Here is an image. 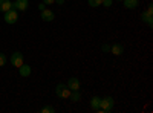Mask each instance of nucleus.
Returning a JSON list of instances; mask_svg holds the SVG:
<instances>
[{
	"mask_svg": "<svg viewBox=\"0 0 153 113\" xmlns=\"http://www.w3.org/2000/svg\"><path fill=\"white\" fill-rule=\"evenodd\" d=\"M113 107H115V99L112 96H106V98H101L100 109L97 112H100V113H109V112H112Z\"/></svg>",
	"mask_w": 153,
	"mask_h": 113,
	"instance_id": "nucleus-1",
	"label": "nucleus"
},
{
	"mask_svg": "<svg viewBox=\"0 0 153 113\" xmlns=\"http://www.w3.org/2000/svg\"><path fill=\"white\" fill-rule=\"evenodd\" d=\"M3 14H5V21H6L8 24L17 23V20H19V11H17V9L11 8V9H8L6 12H3Z\"/></svg>",
	"mask_w": 153,
	"mask_h": 113,
	"instance_id": "nucleus-2",
	"label": "nucleus"
},
{
	"mask_svg": "<svg viewBox=\"0 0 153 113\" xmlns=\"http://www.w3.org/2000/svg\"><path fill=\"white\" fill-rule=\"evenodd\" d=\"M71 89L68 86H65V84H58L57 86V96L58 98H63V99H68L69 96H71Z\"/></svg>",
	"mask_w": 153,
	"mask_h": 113,
	"instance_id": "nucleus-3",
	"label": "nucleus"
},
{
	"mask_svg": "<svg viewBox=\"0 0 153 113\" xmlns=\"http://www.w3.org/2000/svg\"><path fill=\"white\" fill-rule=\"evenodd\" d=\"M143 21H146L150 28L153 26V6L152 5H149L147 9L143 12Z\"/></svg>",
	"mask_w": 153,
	"mask_h": 113,
	"instance_id": "nucleus-4",
	"label": "nucleus"
},
{
	"mask_svg": "<svg viewBox=\"0 0 153 113\" xmlns=\"http://www.w3.org/2000/svg\"><path fill=\"white\" fill-rule=\"evenodd\" d=\"M9 61H11V64H12V66H16V67H20V66L23 64V55H22L20 52H14V54L11 55Z\"/></svg>",
	"mask_w": 153,
	"mask_h": 113,
	"instance_id": "nucleus-5",
	"label": "nucleus"
},
{
	"mask_svg": "<svg viewBox=\"0 0 153 113\" xmlns=\"http://www.w3.org/2000/svg\"><path fill=\"white\" fill-rule=\"evenodd\" d=\"M28 5H29V0H16V2L12 3V8L17 9V11H26Z\"/></svg>",
	"mask_w": 153,
	"mask_h": 113,
	"instance_id": "nucleus-6",
	"label": "nucleus"
},
{
	"mask_svg": "<svg viewBox=\"0 0 153 113\" xmlns=\"http://www.w3.org/2000/svg\"><path fill=\"white\" fill-rule=\"evenodd\" d=\"M55 18V14H54V11H51V9H43L42 11V20L43 21H52Z\"/></svg>",
	"mask_w": 153,
	"mask_h": 113,
	"instance_id": "nucleus-7",
	"label": "nucleus"
},
{
	"mask_svg": "<svg viewBox=\"0 0 153 113\" xmlns=\"http://www.w3.org/2000/svg\"><path fill=\"white\" fill-rule=\"evenodd\" d=\"M80 86H81V83H80L78 78H69L68 87H69L71 90H80Z\"/></svg>",
	"mask_w": 153,
	"mask_h": 113,
	"instance_id": "nucleus-8",
	"label": "nucleus"
},
{
	"mask_svg": "<svg viewBox=\"0 0 153 113\" xmlns=\"http://www.w3.org/2000/svg\"><path fill=\"white\" fill-rule=\"evenodd\" d=\"M19 72H20V75H22L23 78H26V77H29V75H31V66L23 63V64L19 67Z\"/></svg>",
	"mask_w": 153,
	"mask_h": 113,
	"instance_id": "nucleus-9",
	"label": "nucleus"
},
{
	"mask_svg": "<svg viewBox=\"0 0 153 113\" xmlns=\"http://www.w3.org/2000/svg\"><path fill=\"white\" fill-rule=\"evenodd\" d=\"M110 52H112L113 55H117V57H118V55H121V54L124 52V47H123L120 43H115V44L110 46Z\"/></svg>",
	"mask_w": 153,
	"mask_h": 113,
	"instance_id": "nucleus-10",
	"label": "nucleus"
},
{
	"mask_svg": "<svg viewBox=\"0 0 153 113\" xmlns=\"http://www.w3.org/2000/svg\"><path fill=\"white\" fill-rule=\"evenodd\" d=\"M11 8H12V2H11V0H0V12H6Z\"/></svg>",
	"mask_w": 153,
	"mask_h": 113,
	"instance_id": "nucleus-11",
	"label": "nucleus"
},
{
	"mask_svg": "<svg viewBox=\"0 0 153 113\" xmlns=\"http://www.w3.org/2000/svg\"><path fill=\"white\" fill-rule=\"evenodd\" d=\"M123 3H124V6H126L127 9H135V8H138V5H139L138 0H123Z\"/></svg>",
	"mask_w": 153,
	"mask_h": 113,
	"instance_id": "nucleus-12",
	"label": "nucleus"
},
{
	"mask_svg": "<svg viewBox=\"0 0 153 113\" xmlns=\"http://www.w3.org/2000/svg\"><path fill=\"white\" fill-rule=\"evenodd\" d=\"M71 101L72 103H78L80 101V99H81V95H80V90H72L71 92Z\"/></svg>",
	"mask_w": 153,
	"mask_h": 113,
	"instance_id": "nucleus-13",
	"label": "nucleus"
},
{
	"mask_svg": "<svg viewBox=\"0 0 153 113\" xmlns=\"http://www.w3.org/2000/svg\"><path fill=\"white\" fill-rule=\"evenodd\" d=\"M100 103H101V98H100V96H94V98L91 99V107H92L94 110H98V109H100Z\"/></svg>",
	"mask_w": 153,
	"mask_h": 113,
	"instance_id": "nucleus-14",
	"label": "nucleus"
},
{
	"mask_svg": "<svg viewBox=\"0 0 153 113\" xmlns=\"http://www.w3.org/2000/svg\"><path fill=\"white\" fill-rule=\"evenodd\" d=\"M101 3H103V0H89V6L92 8H98L101 6Z\"/></svg>",
	"mask_w": 153,
	"mask_h": 113,
	"instance_id": "nucleus-15",
	"label": "nucleus"
},
{
	"mask_svg": "<svg viewBox=\"0 0 153 113\" xmlns=\"http://www.w3.org/2000/svg\"><path fill=\"white\" fill-rule=\"evenodd\" d=\"M42 113H55V109L52 106H45L42 109Z\"/></svg>",
	"mask_w": 153,
	"mask_h": 113,
	"instance_id": "nucleus-16",
	"label": "nucleus"
},
{
	"mask_svg": "<svg viewBox=\"0 0 153 113\" xmlns=\"http://www.w3.org/2000/svg\"><path fill=\"white\" fill-rule=\"evenodd\" d=\"M6 61H8L6 55H5V54H0V67L5 66V64H6Z\"/></svg>",
	"mask_w": 153,
	"mask_h": 113,
	"instance_id": "nucleus-17",
	"label": "nucleus"
},
{
	"mask_svg": "<svg viewBox=\"0 0 153 113\" xmlns=\"http://www.w3.org/2000/svg\"><path fill=\"white\" fill-rule=\"evenodd\" d=\"M103 6H106V8H109V6H112V0H103V3H101Z\"/></svg>",
	"mask_w": 153,
	"mask_h": 113,
	"instance_id": "nucleus-18",
	"label": "nucleus"
},
{
	"mask_svg": "<svg viewBox=\"0 0 153 113\" xmlns=\"http://www.w3.org/2000/svg\"><path fill=\"white\" fill-rule=\"evenodd\" d=\"M103 52H110V44H103Z\"/></svg>",
	"mask_w": 153,
	"mask_h": 113,
	"instance_id": "nucleus-19",
	"label": "nucleus"
},
{
	"mask_svg": "<svg viewBox=\"0 0 153 113\" xmlns=\"http://www.w3.org/2000/svg\"><path fill=\"white\" fill-rule=\"evenodd\" d=\"M43 3H45V5H52V3H55V2H54V0H43Z\"/></svg>",
	"mask_w": 153,
	"mask_h": 113,
	"instance_id": "nucleus-20",
	"label": "nucleus"
},
{
	"mask_svg": "<svg viewBox=\"0 0 153 113\" xmlns=\"http://www.w3.org/2000/svg\"><path fill=\"white\" fill-rule=\"evenodd\" d=\"M54 2H55L57 5H63V3H65V0H54Z\"/></svg>",
	"mask_w": 153,
	"mask_h": 113,
	"instance_id": "nucleus-21",
	"label": "nucleus"
},
{
	"mask_svg": "<svg viewBox=\"0 0 153 113\" xmlns=\"http://www.w3.org/2000/svg\"><path fill=\"white\" fill-rule=\"evenodd\" d=\"M46 6H45V3H40V5H38V9H40V11H43Z\"/></svg>",
	"mask_w": 153,
	"mask_h": 113,
	"instance_id": "nucleus-22",
	"label": "nucleus"
},
{
	"mask_svg": "<svg viewBox=\"0 0 153 113\" xmlns=\"http://www.w3.org/2000/svg\"><path fill=\"white\" fill-rule=\"evenodd\" d=\"M118 2H123V0H118Z\"/></svg>",
	"mask_w": 153,
	"mask_h": 113,
	"instance_id": "nucleus-23",
	"label": "nucleus"
}]
</instances>
